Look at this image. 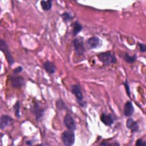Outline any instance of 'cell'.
<instances>
[{
    "label": "cell",
    "instance_id": "7",
    "mask_svg": "<svg viewBox=\"0 0 146 146\" xmlns=\"http://www.w3.org/2000/svg\"><path fill=\"white\" fill-rule=\"evenodd\" d=\"M30 110L31 112L35 115V119L38 121L43 116L44 114V109L40 106L38 103H35L33 106H31Z\"/></svg>",
    "mask_w": 146,
    "mask_h": 146
},
{
    "label": "cell",
    "instance_id": "23",
    "mask_svg": "<svg viewBox=\"0 0 146 146\" xmlns=\"http://www.w3.org/2000/svg\"><path fill=\"white\" fill-rule=\"evenodd\" d=\"M135 145H139V146H141V145L145 146L146 145V143H145V141H143V140L142 139H137L136 140Z\"/></svg>",
    "mask_w": 146,
    "mask_h": 146
},
{
    "label": "cell",
    "instance_id": "4",
    "mask_svg": "<svg viewBox=\"0 0 146 146\" xmlns=\"http://www.w3.org/2000/svg\"><path fill=\"white\" fill-rule=\"evenodd\" d=\"M72 44L76 54L78 56H82L86 50L83 39L80 37L76 38L73 40Z\"/></svg>",
    "mask_w": 146,
    "mask_h": 146
},
{
    "label": "cell",
    "instance_id": "17",
    "mask_svg": "<svg viewBox=\"0 0 146 146\" xmlns=\"http://www.w3.org/2000/svg\"><path fill=\"white\" fill-rule=\"evenodd\" d=\"M124 60H125V62L128 63H130L132 64L133 62H135L137 59V56L136 55H134L133 56H131L129 55V54H128L127 52H125L123 55V56Z\"/></svg>",
    "mask_w": 146,
    "mask_h": 146
},
{
    "label": "cell",
    "instance_id": "12",
    "mask_svg": "<svg viewBox=\"0 0 146 146\" xmlns=\"http://www.w3.org/2000/svg\"><path fill=\"white\" fill-rule=\"evenodd\" d=\"M100 120L107 126H111L113 123V119L111 114L103 113L100 116Z\"/></svg>",
    "mask_w": 146,
    "mask_h": 146
},
{
    "label": "cell",
    "instance_id": "14",
    "mask_svg": "<svg viewBox=\"0 0 146 146\" xmlns=\"http://www.w3.org/2000/svg\"><path fill=\"white\" fill-rule=\"evenodd\" d=\"M43 68L44 70L50 74H53L56 71V67L54 64L50 61H46L43 63Z\"/></svg>",
    "mask_w": 146,
    "mask_h": 146
},
{
    "label": "cell",
    "instance_id": "21",
    "mask_svg": "<svg viewBox=\"0 0 146 146\" xmlns=\"http://www.w3.org/2000/svg\"><path fill=\"white\" fill-rule=\"evenodd\" d=\"M123 84L125 87V89L126 93H127V95L130 98V96H131V91H130V89H129V84H128L127 80H125V81L124 82H123Z\"/></svg>",
    "mask_w": 146,
    "mask_h": 146
},
{
    "label": "cell",
    "instance_id": "5",
    "mask_svg": "<svg viewBox=\"0 0 146 146\" xmlns=\"http://www.w3.org/2000/svg\"><path fill=\"white\" fill-rule=\"evenodd\" d=\"M0 46H1V50L5 55V56L7 59L9 64L10 66H11L14 63V59L11 55V53L10 52L9 49V47L6 42L2 39H1V42H0Z\"/></svg>",
    "mask_w": 146,
    "mask_h": 146
},
{
    "label": "cell",
    "instance_id": "24",
    "mask_svg": "<svg viewBox=\"0 0 146 146\" xmlns=\"http://www.w3.org/2000/svg\"><path fill=\"white\" fill-rule=\"evenodd\" d=\"M22 70H23V68L21 66H18V67L14 68V70H13V74L16 75V74L22 72Z\"/></svg>",
    "mask_w": 146,
    "mask_h": 146
},
{
    "label": "cell",
    "instance_id": "25",
    "mask_svg": "<svg viewBox=\"0 0 146 146\" xmlns=\"http://www.w3.org/2000/svg\"><path fill=\"white\" fill-rule=\"evenodd\" d=\"M26 144H28V145H31V144H33V143L31 142V140H29V141H27Z\"/></svg>",
    "mask_w": 146,
    "mask_h": 146
},
{
    "label": "cell",
    "instance_id": "13",
    "mask_svg": "<svg viewBox=\"0 0 146 146\" xmlns=\"http://www.w3.org/2000/svg\"><path fill=\"white\" fill-rule=\"evenodd\" d=\"M134 112V107L131 101H127L124 106V115L126 117H129Z\"/></svg>",
    "mask_w": 146,
    "mask_h": 146
},
{
    "label": "cell",
    "instance_id": "8",
    "mask_svg": "<svg viewBox=\"0 0 146 146\" xmlns=\"http://www.w3.org/2000/svg\"><path fill=\"white\" fill-rule=\"evenodd\" d=\"M63 123L68 130L75 131L76 128V124L74 118L69 113H67L63 119Z\"/></svg>",
    "mask_w": 146,
    "mask_h": 146
},
{
    "label": "cell",
    "instance_id": "20",
    "mask_svg": "<svg viewBox=\"0 0 146 146\" xmlns=\"http://www.w3.org/2000/svg\"><path fill=\"white\" fill-rule=\"evenodd\" d=\"M13 110L15 113V115L17 117H20V103L19 101H17L13 106Z\"/></svg>",
    "mask_w": 146,
    "mask_h": 146
},
{
    "label": "cell",
    "instance_id": "10",
    "mask_svg": "<svg viewBox=\"0 0 146 146\" xmlns=\"http://www.w3.org/2000/svg\"><path fill=\"white\" fill-rule=\"evenodd\" d=\"M13 119L9 115H3L1 117L0 121V128L1 129H4L6 127L10 125L13 122Z\"/></svg>",
    "mask_w": 146,
    "mask_h": 146
},
{
    "label": "cell",
    "instance_id": "2",
    "mask_svg": "<svg viewBox=\"0 0 146 146\" xmlns=\"http://www.w3.org/2000/svg\"><path fill=\"white\" fill-rule=\"evenodd\" d=\"M71 92L75 96L76 102L82 107H83L86 106V102L84 100V97L82 94L81 88L80 86L78 84H74L71 87Z\"/></svg>",
    "mask_w": 146,
    "mask_h": 146
},
{
    "label": "cell",
    "instance_id": "6",
    "mask_svg": "<svg viewBox=\"0 0 146 146\" xmlns=\"http://www.w3.org/2000/svg\"><path fill=\"white\" fill-rule=\"evenodd\" d=\"M9 80L11 86L17 89L21 88L25 84V79L21 76L16 75L15 74L9 76Z\"/></svg>",
    "mask_w": 146,
    "mask_h": 146
},
{
    "label": "cell",
    "instance_id": "15",
    "mask_svg": "<svg viewBox=\"0 0 146 146\" xmlns=\"http://www.w3.org/2000/svg\"><path fill=\"white\" fill-rule=\"evenodd\" d=\"M83 29V26L78 21H75L72 24V34L74 35H78Z\"/></svg>",
    "mask_w": 146,
    "mask_h": 146
},
{
    "label": "cell",
    "instance_id": "9",
    "mask_svg": "<svg viewBox=\"0 0 146 146\" xmlns=\"http://www.w3.org/2000/svg\"><path fill=\"white\" fill-rule=\"evenodd\" d=\"M87 44L90 49L98 48L102 46V41L98 36H92L88 39L87 41Z\"/></svg>",
    "mask_w": 146,
    "mask_h": 146
},
{
    "label": "cell",
    "instance_id": "3",
    "mask_svg": "<svg viewBox=\"0 0 146 146\" xmlns=\"http://www.w3.org/2000/svg\"><path fill=\"white\" fill-rule=\"evenodd\" d=\"M62 140L63 143L67 146H70L74 144L75 143V133L74 131L70 130L64 131L62 132Z\"/></svg>",
    "mask_w": 146,
    "mask_h": 146
},
{
    "label": "cell",
    "instance_id": "11",
    "mask_svg": "<svg viewBox=\"0 0 146 146\" xmlns=\"http://www.w3.org/2000/svg\"><path fill=\"white\" fill-rule=\"evenodd\" d=\"M126 127L132 132H137L139 129V126L136 121L132 118H128L126 121Z\"/></svg>",
    "mask_w": 146,
    "mask_h": 146
},
{
    "label": "cell",
    "instance_id": "19",
    "mask_svg": "<svg viewBox=\"0 0 146 146\" xmlns=\"http://www.w3.org/2000/svg\"><path fill=\"white\" fill-rule=\"evenodd\" d=\"M56 108H58V110H60V111L67 109V107L66 104L61 99L57 100V102L56 103Z\"/></svg>",
    "mask_w": 146,
    "mask_h": 146
},
{
    "label": "cell",
    "instance_id": "1",
    "mask_svg": "<svg viewBox=\"0 0 146 146\" xmlns=\"http://www.w3.org/2000/svg\"><path fill=\"white\" fill-rule=\"evenodd\" d=\"M99 60L104 65H109L116 62V58L115 54L111 51L100 52L98 55Z\"/></svg>",
    "mask_w": 146,
    "mask_h": 146
},
{
    "label": "cell",
    "instance_id": "22",
    "mask_svg": "<svg viewBox=\"0 0 146 146\" xmlns=\"http://www.w3.org/2000/svg\"><path fill=\"white\" fill-rule=\"evenodd\" d=\"M138 46L139 48V50L141 52H145L146 51V46L145 44L144 43H138Z\"/></svg>",
    "mask_w": 146,
    "mask_h": 146
},
{
    "label": "cell",
    "instance_id": "18",
    "mask_svg": "<svg viewBox=\"0 0 146 146\" xmlns=\"http://www.w3.org/2000/svg\"><path fill=\"white\" fill-rule=\"evenodd\" d=\"M61 16L64 22H68L73 19V16L68 12H64Z\"/></svg>",
    "mask_w": 146,
    "mask_h": 146
},
{
    "label": "cell",
    "instance_id": "16",
    "mask_svg": "<svg viewBox=\"0 0 146 146\" xmlns=\"http://www.w3.org/2000/svg\"><path fill=\"white\" fill-rule=\"evenodd\" d=\"M52 1L48 0V1H40V6L42 9L44 11H48L52 7Z\"/></svg>",
    "mask_w": 146,
    "mask_h": 146
}]
</instances>
